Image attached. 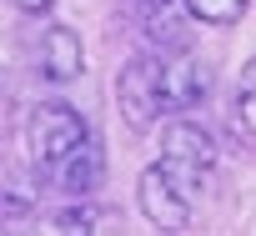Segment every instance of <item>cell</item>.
<instances>
[{"mask_svg": "<svg viewBox=\"0 0 256 236\" xmlns=\"http://www.w3.org/2000/svg\"><path fill=\"white\" fill-rule=\"evenodd\" d=\"M86 136H90V126H86V116L70 100H40L26 116V146H30V161L36 166H50L56 171Z\"/></svg>", "mask_w": 256, "mask_h": 236, "instance_id": "obj_1", "label": "cell"}, {"mask_svg": "<svg viewBox=\"0 0 256 236\" xmlns=\"http://www.w3.org/2000/svg\"><path fill=\"white\" fill-rule=\"evenodd\" d=\"M166 60L156 56H131L116 76V106L126 116V126L131 131H151L166 110V80H161Z\"/></svg>", "mask_w": 256, "mask_h": 236, "instance_id": "obj_2", "label": "cell"}, {"mask_svg": "<svg viewBox=\"0 0 256 236\" xmlns=\"http://www.w3.org/2000/svg\"><path fill=\"white\" fill-rule=\"evenodd\" d=\"M161 161H166V171L196 196L201 181H206L211 166H216V136H211L206 126H196V121H171V126L161 131Z\"/></svg>", "mask_w": 256, "mask_h": 236, "instance_id": "obj_3", "label": "cell"}, {"mask_svg": "<svg viewBox=\"0 0 256 236\" xmlns=\"http://www.w3.org/2000/svg\"><path fill=\"white\" fill-rule=\"evenodd\" d=\"M136 206L156 231H186L191 226V191L166 171V161L146 166L136 181Z\"/></svg>", "mask_w": 256, "mask_h": 236, "instance_id": "obj_4", "label": "cell"}, {"mask_svg": "<svg viewBox=\"0 0 256 236\" xmlns=\"http://www.w3.org/2000/svg\"><path fill=\"white\" fill-rule=\"evenodd\" d=\"M161 80H166V110H196V106H206L211 90H216L211 60H201V56H191V50L166 56Z\"/></svg>", "mask_w": 256, "mask_h": 236, "instance_id": "obj_5", "label": "cell"}, {"mask_svg": "<svg viewBox=\"0 0 256 236\" xmlns=\"http://www.w3.org/2000/svg\"><path fill=\"white\" fill-rule=\"evenodd\" d=\"M36 70H40V80H50V86L76 80V76L86 70V46H80V36H76L70 26H46Z\"/></svg>", "mask_w": 256, "mask_h": 236, "instance_id": "obj_6", "label": "cell"}, {"mask_svg": "<svg viewBox=\"0 0 256 236\" xmlns=\"http://www.w3.org/2000/svg\"><path fill=\"white\" fill-rule=\"evenodd\" d=\"M100 181H106V151H100L96 136H86V141L56 166V186H60L66 196H90Z\"/></svg>", "mask_w": 256, "mask_h": 236, "instance_id": "obj_7", "label": "cell"}, {"mask_svg": "<svg viewBox=\"0 0 256 236\" xmlns=\"http://www.w3.org/2000/svg\"><path fill=\"white\" fill-rule=\"evenodd\" d=\"M181 6H186V16H191L196 26H216V30H226V26H236V20L246 16L251 0H181Z\"/></svg>", "mask_w": 256, "mask_h": 236, "instance_id": "obj_8", "label": "cell"}, {"mask_svg": "<svg viewBox=\"0 0 256 236\" xmlns=\"http://www.w3.org/2000/svg\"><path fill=\"white\" fill-rule=\"evenodd\" d=\"M236 121L256 136V60H246V70L236 80Z\"/></svg>", "mask_w": 256, "mask_h": 236, "instance_id": "obj_9", "label": "cell"}, {"mask_svg": "<svg viewBox=\"0 0 256 236\" xmlns=\"http://www.w3.org/2000/svg\"><path fill=\"white\" fill-rule=\"evenodd\" d=\"M56 231H66V236H76V231H100V216H96L90 206H66V211H56Z\"/></svg>", "mask_w": 256, "mask_h": 236, "instance_id": "obj_10", "label": "cell"}, {"mask_svg": "<svg viewBox=\"0 0 256 236\" xmlns=\"http://www.w3.org/2000/svg\"><path fill=\"white\" fill-rule=\"evenodd\" d=\"M171 6H176V0H141V16H146V20H156V16H166Z\"/></svg>", "mask_w": 256, "mask_h": 236, "instance_id": "obj_11", "label": "cell"}, {"mask_svg": "<svg viewBox=\"0 0 256 236\" xmlns=\"http://www.w3.org/2000/svg\"><path fill=\"white\" fill-rule=\"evenodd\" d=\"M16 6H20L26 16H50V6H56V0H16Z\"/></svg>", "mask_w": 256, "mask_h": 236, "instance_id": "obj_12", "label": "cell"}]
</instances>
